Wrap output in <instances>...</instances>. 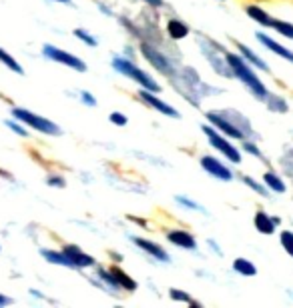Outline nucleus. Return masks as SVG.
Wrapping results in <instances>:
<instances>
[{
  "mask_svg": "<svg viewBox=\"0 0 293 308\" xmlns=\"http://www.w3.org/2000/svg\"><path fill=\"white\" fill-rule=\"evenodd\" d=\"M225 60H227V64H229L233 76H237L253 92V96H257L259 100H265L269 96L267 88L263 86V82L257 78V74L253 72V68L249 66V62H247L245 58H241L237 54H231V52H225Z\"/></svg>",
  "mask_w": 293,
  "mask_h": 308,
  "instance_id": "1",
  "label": "nucleus"
},
{
  "mask_svg": "<svg viewBox=\"0 0 293 308\" xmlns=\"http://www.w3.org/2000/svg\"><path fill=\"white\" fill-rule=\"evenodd\" d=\"M112 66L116 68V72H121V74L129 76V78H133L135 82H139L145 90H151V92H159V90H161L153 76H149L143 68H137V66L131 62V60H127V58H123V56H114V58H112Z\"/></svg>",
  "mask_w": 293,
  "mask_h": 308,
  "instance_id": "2",
  "label": "nucleus"
},
{
  "mask_svg": "<svg viewBox=\"0 0 293 308\" xmlns=\"http://www.w3.org/2000/svg\"><path fill=\"white\" fill-rule=\"evenodd\" d=\"M12 116H14V120H20L22 124L31 126V128H35L42 134H50V136L61 134V128H58L54 122H50L44 116H38V114L31 112V110H26V108H12Z\"/></svg>",
  "mask_w": 293,
  "mask_h": 308,
  "instance_id": "3",
  "label": "nucleus"
},
{
  "mask_svg": "<svg viewBox=\"0 0 293 308\" xmlns=\"http://www.w3.org/2000/svg\"><path fill=\"white\" fill-rule=\"evenodd\" d=\"M203 132L207 134V138H209V142H211V146L213 148H217L225 158H229L231 162H235V164H239L241 162V152H239V148H235L233 146L227 138H223L213 126H207V124H203Z\"/></svg>",
  "mask_w": 293,
  "mask_h": 308,
  "instance_id": "4",
  "label": "nucleus"
},
{
  "mask_svg": "<svg viewBox=\"0 0 293 308\" xmlns=\"http://www.w3.org/2000/svg\"><path fill=\"white\" fill-rule=\"evenodd\" d=\"M207 120L217 130L227 134L229 138H245V130L237 124V122L231 120L229 112H207Z\"/></svg>",
  "mask_w": 293,
  "mask_h": 308,
  "instance_id": "5",
  "label": "nucleus"
},
{
  "mask_svg": "<svg viewBox=\"0 0 293 308\" xmlns=\"http://www.w3.org/2000/svg\"><path fill=\"white\" fill-rule=\"evenodd\" d=\"M42 52H44L46 58L54 60V62H61V64H65V66H69V68H73V70H78V72H84V70H86L84 60H80L78 56H74V54H71V52H65V50H61V48H56V46H52V44H44Z\"/></svg>",
  "mask_w": 293,
  "mask_h": 308,
  "instance_id": "6",
  "label": "nucleus"
},
{
  "mask_svg": "<svg viewBox=\"0 0 293 308\" xmlns=\"http://www.w3.org/2000/svg\"><path fill=\"white\" fill-rule=\"evenodd\" d=\"M141 52H143V56L149 60V62L157 68V70H161L163 74H167V76H171L173 74V66H171V62L169 60L155 48V46H151L149 42H143L141 44Z\"/></svg>",
  "mask_w": 293,
  "mask_h": 308,
  "instance_id": "7",
  "label": "nucleus"
},
{
  "mask_svg": "<svg viewBox=\"0 0 293 308\" xmlns=\"http://www.w3.org/2000/svg\"><path fill=\"white\" fill-rule=\"evenodd\" d=\"M201 166H203V170H207L211 176H215V178H219V180L229 182V180L233 178V172H231L221 160H217L215 156H203V158H201Z\"/></svg>",
  "mask_w": 293,
  "mask_h": 308,
  "instance_id": "8",
  "label": "nucleus"
},
{
  "mask_svg": "<svg viewBox=\"0 0 293 308\" xmlns=\"http://www.w3.org/2000/svg\"><path fill=\"white\" fill-rule=\"evenodd\" d=\"M139 96H141V100H143V102H146L149 106H153L155 110H159V112H161V114H165V116H173V118H177V116H179V112H177V110H175L173 106H169L167 102L159 100V98L155 96V92H151V90L141 88Z\"/></svg>",
  "mask_w": 293,
  "mask_h": 308,
  "instance_id": "9",
  "label": "nucleus"
},
{
  "mask_svg": "<svg viewBox=\"0 0 293 308\" xmlns=\"http://www.w3.org/2000/svg\"><path fill=\"white\" fill-rule=\"evenodd\" d=\"M63 250H65V254L71 258L73 268H89V266H95V264H97V260H95L91 254H84V252L78 248V246L67 244Z\"/></svg>",
  "mask_w": 293,
  "mask_h": 308,
  "instance_id": "10",
  "label": "nucleus"
},
{
  "mask_svg": "<svg viewBox=\"0 0 293 308\" xmlns=\"http://www.w3.org/2000/svg\"><path fill=\"white\" fill-rule=\"evenodd\" d=\"M133 242L139 246L141 250L149 252L153 258H157V260H161V262H169V254L161 248L159 244H155V242H151V240H146V238H139V236H133Z\"/></svg>",
  "mask_w": 293,
  "mask_h": 308,
  "instance_id": "11",
  "label": "nucleus"
},
{
  "mask_svg": "<svg viewBox=\"0 0 293 308\" xmlns=\"http://www.w3.org/2000/svg\"><path fill=\"white\" fill-rule=\"evenodd\" d=\"M167 238L175 246H179V248H187V250H195L197 248L195 236L189 234V232H185V230H171V232H167Z\"/></svg>",
  "mask_w": 293,
  "mask_h": 308,
  "instance_id": "12",
  "label": "nucleus"
},
{
  "mask_svg": "<svg viewBox=\"0 0 293 308\" xmlns=\"http://www.w3.org/2000/svg\"><path fill=\"white\" fill-rule=\"evenodd\" d=\"M257 36V40L265 46V48H269L273 54H277V56H281V58H285V60H289V62H293V52L289 50V48H285V46H281L279 42H275L273 38H269L267 34H263V32H257L255 34Z\"/></svg>",
  "mask_w": 293,
  "mask_h": 308,
  "instance_id": "13",
  "label": "nucleus"
},
{
  "mask_svg": "<svg viewBox=\"0 0 293 308\" xmlns=\"http://www.w3.org/2000/svg\"><path fill=\"white\" fill-rule=\"evenodd\" d=\"M253 224H255L257 232H261V234H273V232H275V226H277V222H275L271 216H267V214L263 212V210H259V212L255 214Z\"/></svg>",
  "mask_w": 293,
  "mask_h": 308,
  "instance_id": "14",
  "label": "nucleus"
},
{
  "mask_svg": "<svg viewBox=\"0 0 293 308\" xmlns=\"http://www.w3.org/2000/svg\"><path fill=\"white\" fill-rule=\"evenodd\" d=\"M109 270H110V274H112V278L116 280V284H119L123 290H129V292L137 290V282L131 278V276H129L125 270H121L119 266H110Z\"/></svg>",
  "mask_w": 293,
  "mask_h": 308,
  "instance_id": "15",
  "label": "nucleus"
},
{
  "mask_svg": "<svg viewBox=\"0 0 293 308\" xmlns=\"http://www.w3.org/2000/svg\"><path fill=\"white\" fill-rule=\"evenodd\" d=\"M245 12H247V16H249L251 20H255V22H257V24H261V26H267V28H271V26H273V20H275V18H271L265 10L259 8V6H255V4L247 6V8H245Z\"/></svg>",
  "mask_w": 293,
  "mask_h": 308,
  "instance_id": "16",
  "label": "nucleus"
},
{
  "mask_svg": "<svg viewBox=\"0 0 293 308\" xmlns=\"http://www.w3.org/2000/svg\"><path fill=\"white\" fill-rule=\"evenodd\" d=\"M167 32H169V36L173 40H181V38H185L189 34V26L185 22L177 20V18H173V20L167 22Z\"/></svg>",
  "mask_w": 293,
  "mask_h": 308,
  "instance_id": "17",
  "label": "nucleus"
},
{
  "mask_svg": "<svg viewBox=\"0 0 293 308\" xmlns=\"http://www.w3.org/2000/svg\"><path fill=\"white\" fill-rule=\"evenodd\" d=\"M40 254H42L48 262H52V264H61V266L73 268V262H71V258L65 254V250H46V248H42Z\"/></svg>",
  "mask_w": 293,
  "mask_h": 308,
  "instance_id": "18",
  "label": "nucleus"
},
{
  "mask_svg": "<svg viewBox=\"0 0 293 308\" xmlns=\"http://www.w3.org/2000/svg\"><path fill=\"white\" fill-rule=\"evenodd\" d=\"M239 52L243 54V58L247 60V62L249 64H253V66H257V68H261V70H269L267 68V62H265V60H263V58H259L251 48H247L245 44H239Z\"/></svg>",
  "mask_w": 293,
  "mask_h": 308,
  "instance_id": "19",
  "label": "nucleus"
},
{
  "mask_svg": "<svg viewBox=\"0 0 293 308\" xmlns=\"http://www.w3.org/2000/svg\"><path fill=\"white\" fill-rule=\"evenodd\" d=\"M233 270L239 272L241 276H255L257 274L255 264L251 260H247V258H235V260H233Z\"/></svg>",
  "mask_w": 293,
  "mask_h": 308,
  "instance_id": "20",
  "label": "nucleus"
},
{
  "mask_svg": "<svg viewBox=\"0 0 293 308\" xmlns=\"http://www.w3.org/2000/svg\"><path fill=\"white\" fill-rule=\"evenodd\" d=\"M263 182H265V186L273 192H285V182L275 174V172H265L263 174Z\"/></svg>",
  "mask_w": 293,
  "mask_h": 308,
  "instance_id": "21",
  "label": "nucleus"
},
{
  "mask_svg": "<svg viewBox=\"0 0 293 308\" xmlns=\"http://www.w3.org/2000/svg\"><path fill=\"white\" fill-rule=\"evenodd\" d=\"M0 62H2L4 66H8L10 70H14L16 74H22V72H24V68H22V66L16 62V60H14V56H10V54H8L4 48H0Z\"/></svg>",
  "mask_w": 293,
  "mask_h": 308,
  "instance_id": "22",
  "label": "nucleus"
},
{
  "mask_svg": "<svg viewBox=\"0 0 293 308\" xmlns=\"http://www.w3.org/2000/svg\"><path fill=\"white\" fill-rule=\"evenodd\" d=\"M271 28H275L281 36L293 40V24H289V22H285V20H273V26H271Z\"/></svg>",
  "mask_w": 293,
  "mask_h": 308,
  "instance_id": "23",
  "label": "nucleus"
},
{
  "mask_svg": "<svg viewBox=\"0 0 293 308\" xmlns=\"http://www.w3.org/2000/svg\"><path fill=\"white\" fill-rule=\"evenodd\" d=\"M265 102H267V106H269L271 110H275V112H285V110H287V102H285L281 96L269 94V96L265 98Z\"/></svg>",
  "mask_w": 293,
  "mask_h": 308,
  "instance_id": "24",
  "label": "nucleus"
},
{
  "mask_svg": "<svg viewBox=\"0 0 293 308\" xmlns=\"http://www.w3.org/2000/svg\"><path fill=\"white\" fill-rule=\"evenodd\" d=\"M99 278L103 280V282H107V286L112 290V292H116V290H121V286L116 284V280L112 278V274H110V270H105V268H101L99 270Z\"/></svg>",
  "mask_w": 293,
  "mask_h": 308,
  "instance_id": "25",
  "label": "nucleus"
},
{
  "mask_svg": "<svg viewBox=\"0 0 293 308\" xmlns=\"http://www.w3.org/2000/svg\"><path fill=\"white\" fill-rule=\"evenodd\" d=\"M279 240H281V246H283V250H285V252L289 254V256H293V232H289V230L281 232Z\"/></svg>",
  "mask_w": 293,
  "mask_h": 308,
  "instance_id": "26",
  "label": "nucleus"
},
{
  "mask_svg": "<svg viewBox=\"0 0 293 308\" xmlns=\"http://www.w3.org/2000/svg\"><path fill=\"white\" fill-rule=\"evenodd\" d=\"M169 296H171L173 300H177V302H187V304H197V302H193V300H191V296H189L187 292H183V290H179V288H171V290H169Z\"/></svg>",
  "mask_w": 293,
  "mask_h": 308,
  "instance_id": "27",
  "label": "nucleus"
},
{
  "mask_svg": "<svg viewBox=\"0 0 293 308\" xmlns=\"http://www.w3.org/2000/svg\"><path fill=\"white\" fill-rule=\"evenodd\" d=\"M243 182L247 184V186H249V188H253L255 192H259L261 196H267V188H265V186H263V184H259L257 180H253L251 176H243Z\"/></svg>",
  "mask_w": 293,
  "mask_h": 308,
  "instance_id": "28",
  "label": "nucleus"
},
{
  "mask_svg": "<svg viewBox=\"0 0 293 308\" xmlns=\"http://www.w3.org/2000/svg\"><path fill=\"white\" fill-rule=\"evenodd\" d=\"M74 36L78 38V40H82L84 44H89V46H97V38H93L86 30H82V28H76L74 30Z\"/></svg>",
  "mask_w": 293,
  "mask_h": 308,
  "instance_id": "29",
  "label": "nucleus"
},
{
  "mask_svg": "<svg viewBox=\"0 0 293 308\" xmlns=\"http://www.w3.org/2000/svg\"><path fill=\"white\" fill-rule=\"evenodd\" d=\"M109 120L112 122V124H116V126H125V124H127V116L121 114V112H110Z\"/></svg>",
  "mask_w": 293,
  "mask_h": 308,
  "instance_id": "30",
  "label": "nucleus"
},
{
  "mask_svg": "<svg viewBox=\"0 0 293 308\" xmlns=\"http://www.w3.org/2000/svg\"><path fill=\"white\" fill-rule=\"evenodd\" d=\"M6 126H8L10 130H14L16 134H20V136H26V134H28V132H26V128H24V126H20V124H16L14 120H8V122H6Z\"/></svg>",
  "mask_w": 293,
  "mask_h": 308,
  "instance_id": "31",
  "label": "nucleus"
},
{
  "mask_svg": "<svg viewBox=\"0 0 293 308\" xmlns=\"http://www.w3.org/2000/svg\"><path fill=\"white\" fill-rule=\"evenodd\" d=\"M243 148H245V150H247L249 154H253V156H261V152H259V148H257V146H255L253 142H245V144H243Z\"/></svg>",
  "mask_w": 293,
  "mask_h": 308,
  "instance_id": "32",
  "label": "nucleus"
},
{
  "mask_svg": "<svg viewBox=\"0 0 293 308\" xmlns=\"http://www.w3.org/2000/svg\"><path fill=\"white\" fill-rule=\"evenodd\" d=\"M80 96H82L84 104H89V106H95V104H97L95 96H93V94H89V92H80Z\"/></svg>",
  "mask_w": 293,
  "mask_h": 308,
  "instance_id": "33",
  "label": "nucleus"
},
{
  "mask_svg": "<svg viewBox=\"0 0 293 308\" xmlns=\"http://www.w3.org/2000/svg\"><path fill=\"white\" fill-rule=\"evenodd\" d=\"M46 182L50 184V186H65V180H63V178H58V176H50Z\"/></svg>",
  "mask_w": 293,
  "mask_h": 308,
  "instance_id": "34",
  "label": "nucleus"
},
{
  "mask_svg": "<svg viewBox=\"0 0 293 308\" xmlns=\"http://www.w3.org/2000/svg\"><path fill=\"white\" fill-rule=\"evenodd\" d=\"M177 200H179V202H181L183 206H187V208H195V210H201V208H199V206H197L195 202H191V200H187V198H183V196H179Z\"/></svg>",
  "mask_w": 293,
  "mask_h": 308,
  "instance_id": "35",
  "label": "nucleus"
},
{
  "mask_svg": "<svg viewBox=\"0 0 293 308\" xmlns=\"http://www.w3.org/2000/svg\"><path fill=\"white\" fill-rule=\"evenodd\" d=\"M145 4H149V6H153V8H161L163 6V0H143Z\"/></svg>",
  "mask_w": 293,
  "mask_h": 308,
  "instance_id": "36",
  "label": "nucleus"
},
{
  "mask_svg": "<svg viewBox=\"0 0 293 308\" xmlns=\"http://www.w3.org/2000/svg\"><path fill=\"white\" fill-rule=\"evenodd\" d=\"M14 300L12 298H8V296H4V294H0V308L2 306H8V304H12Z\"/></svg>",
  "mask_w": 293,
  "mask_h": 308,
  "instance_id": "37",
  "label": "nucleus"
},
{
  "mask_svg": "<svg viewBox=\"0 0 293 308\" xmlns=\"http://www.w3.org/2000/svg\"><path fill=\"white\" fill-rule=\"evenodd\" d=\"M56 2H65V4H71V0H56Z\"/></svg>",
  "mask_w": 293,
  "mask_h": 308,
  "instance_id": "38",
  "label": "nucleus"
}]
</instances>
